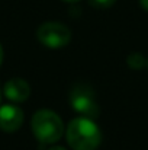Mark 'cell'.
<instances>
[{"label":"cell","instance_id":"4fadbf2b","mask_svg":"<svg viewBox=\"0 0 148 150\" xmlns=\"http://www.w3.org/2000/svg\"><path fill=\"white\" fill-rule=\"evenodd\" d=\"M0 99H1V93H0Z\"/></svg>","mask_w":148,"mask_h":150},{"label":"cell","instance_id":"9c48e42d","mask_svg":"<svg viewBox=\"0 0 148 150\" xmlns=\"http://www.w3.org/2000/svg\"><path fill=\"white\" fill-rule=\"evenodd\" d=\"M140 3H141V6H142L145 10H148V0H140Z\"/></svg>","mask_w":148,"mask_h":150},{"label":"cell","instance_id":"ba28073f","mask_svg":"<svg viewBox=\"0 0 148 150\" xmlns=\"http://www.w3.org/2000/svg\"><path fill=\"white\" fill-rule=\"evenodd\" d=\"M115 1H116V0H89V3H90L92 6L97 7V9H107V7H110Z\"/></svg>","mask_w":148,"mask_h":150},{"label":"cell","instance_id":"7a4b0ae2","mask_svg":"<svg viewBox=\"0 0 148 150\" xmlns=\"http://www.w3.org/2000/svg\"><path fill=\"white\" fill-rule=\"evenodd\" d=\"M31 127L34 136L44 144H52L58 142L64 133V124L61 118L49 109H39L35 112Z\"/></svg>","mask_w":148,"mask_h":150},{"label":"cell","instance_id":"7c38bea8","mask_svg":"<svg viewBox=\"0 0 148 150\" xmlns=\"http://www.w3.org/2000/svg\"><path fill=\"white\" fill-rule=\"evenodd\" d=\"M64 1H70V3H74V1H79V0H64Z\"/></svg>","mask_w":148,"mask_h":150},{"label":"cell","instance_id":"30bf717a","mask_svg":"<svg viewBox=\"0 0 148 150\" xmlns=\"http://www.w3.org/2000/svg\"><path fill=\"white\" fill-rule=\"evenodd\" d=\"M1 61H3V48H1V44H0V66H1Z\"/></svg>","mask_w":148,"mask_h":150},{"label":"cell","instance_id":"52a82bcc","mask_svg":"<svg viewBox=\"0 0 148 150\" xmlns=\"http://www.w3.org/2000/svg\"><path fill=\"white\" fill-rule=\"evenodd\" d=\"M126 63H128V66H129L131 69L140 70V69H142V67L145 66V58H144V55H142L141 52H132V54L128 55Z\"/></svg>","mask_w":148,"mask_h":150},{"label":"cell","instance_id":"6da1fadb","mask_svg":"<svg viewBox=\"0 0 148 150\" xmlns=\"http://www.w3.org/2000/svg\"><path fill=\"white\" fill-rule=\"evenodd\" d=\"M67 143L74 150H96L102 142V133L92 118H74L65 131Z\"/></svg>","mask_w":148,"mask_h":150},{"label":"cell","instance_id":"5b68a950","mask_svg":"<svg viewBox=\"0 0 148 150\" xmlns=\"http://www.w3.org/2000/svg\"><path fill=\"white\" fill-rule=\"evenodd\" d=\"M23 122V112L15 105L0 106V130L6 133H13L20 128Z\"/></svg>","mask_w":148,"mask_h":150},{"label":"cell","instance_id":"277c9868","mask_svg":"<svg viewBox=\"0 0 148 150\" xmlns=\"http://www.w3.org/2000/svg\"><path fill=\"white\" fill-rule=\"evenodd\" d=\"M36 38L39 42L48 48L65 47L71 40V31L60 22H45L36 31Z\"/></svg>","mask_w":148,"mask_h":150},{"label":"cell","instance_id":"8992f818","mask_svg":"<svg viewBox=\"0 0 148 150\" xmlns=\"http://www.w3.org/2000/svg\"><path fill=\"white\" fill-rule=\"evenodd\" d=\"M4 95L6 98L12 102H25L31 95V86L26 80L13 77L6 82L4 85Z\"/></svg>","mask_w":148,"mask_h":150},{"label":"cell","instance_id":"8fae6325","mask_svg":"<svg viewBox=\"0 0 148 150\" xmlns=\"http://www.w3.org/2000/svg\"><path fill=\"white\" fill-rule=\"evenodd\" d=\"M48 150H65V149H64V147H57V146H55V147H51V149H48Z\"/></svg>","mask_w":148,"mask_h":150},{"label":"cell","instance_id":"3957f363","mask_svg":"<svg viewBox=\"0 0 148 150\" xmlns=\"http://www.w3.org/2000/svg\"><path fill=\"white\" fill-rule=\"evenodd\" d=\"M70 105L73 106V109L76 112H79L81 117L86 118H96L99 115V105L95 92L90 86L84 85V83H77L71 88L70 95Z\"/></svg>","mask_w":148,"mask_h":150}]
</instances>
